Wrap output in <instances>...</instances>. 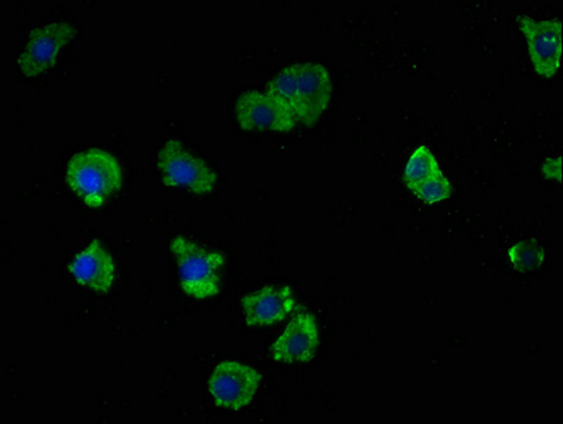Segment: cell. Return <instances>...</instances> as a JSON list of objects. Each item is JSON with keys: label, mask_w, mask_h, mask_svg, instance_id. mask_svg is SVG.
<instances>
[{"label": "cell", "mask_w": 563, "mask_h": 424, "mask_svg": "<svg viewBox=\"0 0 563 424\" xmlns=\"http://www.w3.org/2000/svg\"><path fill=\"white\" fill-rule=\"evenodd\" d=\"M442 169L439 166L437 157L427 145L418 146L409 156L407 165L404 167V182L408 190L413 189L419 182L431 179L433 176L441 175Z\"/></svg>", "instance_id": "7c38bea8"}, {"label": "cell", "mask_w": 563, "mask_h": 424, "mask_svg": "<svg viewBox=\"0 0 563 424\" xmlns=\"http://www.w3.org/2000/svg\"><path fill=\"white\" fill-rule=\"evenodd\" d=\"M66 179L88 207L100 209L121 190L123 176L120 161L112 153L93 147L71 157Z\"/></svg>", "instance_id": "7a4b0ae2"}, {"label": "cell", "mask_w": 563, "mask_h": 424, "mask_svg": "<svg viewBox=\"0 0 563 424\" xmlns=\"http://www.w3.org/2000/svg\"><path fill=\"white\" fill-rule=\"evenodd\" d=\"M163 181L169 187H185L197 194L214 190L216 172L183 147L179 141H169L159 153Z\"/></svg>", "instance_id": "5b68a950"}, {"label": "cell", "mask_w": 563, "mask_h": 424, "mask_svg": "<svg viewBox=\"0 0 563 424\" xmlns=\"http://www.w3.org/2000/svg\"><path fill=\"white\" fill-rule=\"evenodd\" d=\"M170 249L175 256L181 279V289L197 300L214 298L220 292V272L225 255L220 250L209 253L190 243L185 236H176Z\"/></svg>", "instance_id": "3957f363"}, {"label": "cell", "mask_w": 563, "mask_h": 424, "mask_svg": "<svg viewBox=\"0 0 563 424\" xmlns=\"http://www.w3.org/2000/svg\"><path fill=\"white\" fill-rule=\"evenodd\" d=\"M518 23L527 38L533 70L542 78L555 77L562 63V22L521 16Z\"/></svg>", "instance_id": "52a82bcc"}, {"label": "cell", "mask_w": 563, "mask_h": 424, "mask_svg": "<svg viewBox=\"0 0 563 424\" xmlns=\"http://www.w3.org/2000/svg\"><path fill=\"white\" fill-rule=\"evenodd\" d=\"M76 36V27L67 22H53L33 29L26 48L18 58V66L26 77H37L51 70L63 47Z\"/></svg>", "instance_id": "8992f818"}, {"label": "cell", "mask_w": 563, "mask_h": 424, "mask_svg": "<svg viewBox=\"0 0 563 424\" xmlns=\"http://www.w3.org/2000/svg\"><path fill=\"white\" fill-rule=\"evenodd\" d=\"M261 381V373L251 365L224 361L212 372L209 389L217 406L241 411L254 401Z\"/></svg>", "instance_id": "277c9868"}, {"label": "cell", "mask_w": 563, "mask_h": 424, "mask_svg": "<svg viewBox=\"0 0 563 424\" xmlns=\"http://www.w3.org/2000/svg\"><path fill=\"white\" fill-rule=\"evenodd\" d=\"M542 172H543V176L547 177V179L556 180L558 182H561L562 181V157L558 156V157H555V159H553V157H550V159H547L545 161H543Z\"/></svg>", "instance_id": "9a60e30c"}, {"label": "cell", "mask_w": 563, "mask_h": 424, "mask_svg": "<svg viewBox=\"0 0 563 424\" xmlns=\"http://www.w3.org/2000/svg\"><path fill=\"white\" fill-rule=\"evenodd\" d=\"M296 300L290 286H266L242 299V313L250 327L282 322L294 312Z\"/></svg>", "instance_id": "30bf717a"}, {"label": "cell", "mask_w": 563, "mask_h": 424, "mask_svg": "<svg viewBox=\"0 0 563 424\" xmlns=\"http://www.w3.org/2000/svg\"><path fill=\"white\" fill-rule=\"evenodd\" d=\"M236 120L244 131L290 132L298 120L280 101L266 92L246 91L236 103Z\"/></svg>", "instance_id": "ba28073f"}, {"label": "cell", "mask_w": 563, "mask_h": 424, "mask_svg": "<svg viewBox=\"0 0 563 424\" xmlns=\"http://www.w3.org/2000/svg\"><path fill=\"white\" fill-rule=\"evenodd\" d=\"M266 93L284 103L298 122L313 126L328 110L333 82L323 64L298 63L276 74L266 83Z\"/></svg>", "instance_id": "6da1fadb"}, {"label": "cell", "mask_w": 563, "mask_h": 424, "mask_svg": "<svg viewBox=\"0 0 563 424\" xmlns=\"http://www.w3.org/2000/svg\"><path fill=\"white\" fill-rule=\"evenodd\" d=\"M68 270L78 283L97 293L110 292L117 272L112 256L98 239L74 256Z\"/></svg>", "instance_id": "8fae6325"}, {"label": "cell", "mask_w": 563, "mask_h": 424, "mask_svg": "<svg viewBox=\"0 0 563 424\" xmlns=\"http://www.w3.org/2000/svg\"><path fill=\"white\" fill-rule=\"evenodd\" d=\"M409 191H411L413 196H417L424 204L434 205L451 199L453 187L451 181L448 180V177L441 172V175L419 182L418 186H415L413 189Z\"/></svg>", "instance_id": "5bb4252c"}, {"label": "cell", "mask_w": 563, "mask_h": 424, "mask_svg": "<svg viewBox=\"0 0 563 424\" xmlns=\"http://www.w3.org/2000/svg\"><path fill=\"white\" fill-rule=\"evenodd\" d=\"M320 332L312 313L296 315L272 345V358L279 364H308L318 353Z\"/></svg>", "instance_id": "9c48e42d"}, {"label": "cell", "mask_w": 563, "mask_h": 424, "mask_svg": "<svg viewBox=\"0 0 563 424\" xmlns=\"http://www.w3.org/2000/svg\"><path fill=\"white\" fill-rule=\"evenodd\" d=\"M508 259L517 272L528 274L545 264L547 255L542 246L533 239H523L507 250Z\"/></svg>", "instance_id": "4fadbf2b"}]
</instances>
